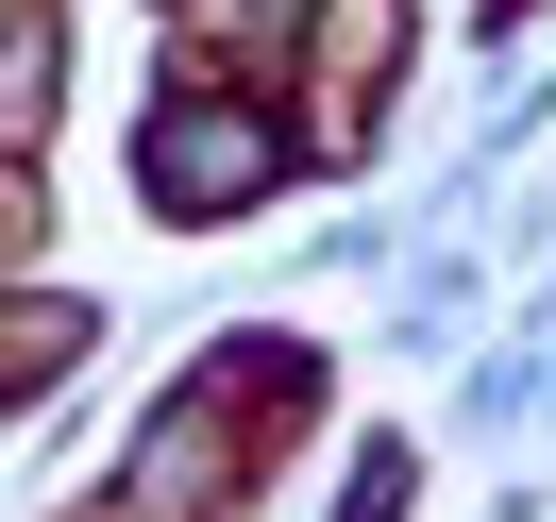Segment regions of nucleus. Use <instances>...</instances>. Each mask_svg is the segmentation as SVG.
I'll return each instance as SVG.
<instances>
[{
    "mask_svg": "<svg viewBox=\"0 0 556 522\" xmlns=\"http://www.w3.org/2000/svg\"><path fill=\"white\" fill-rule=\"evenodd\" d=\"M253 186H270V118H237V102H169L152 118V203L169 219H203V203H253Z\"/></svg>",
    "mask_w": 556,
    "mask_h": 522,
    "instance_id": "nucleus-1",
    "label": "nucleus"
},
{
    "mask_svg": "<svg viewBox=\"0 0 556 522\" xmlns=\"http://www.w3.org/2000/svg\"><path fill=\"white\" fill-rule=\"evenodd\" d=\"M152 438H169V455H152V472L118 488V522H186V506H203V455H219V387H186V405L152 421Z\"/></svg>",
    "mask_w": 556,
    "mask_h": 522,
    "instance_id": "nucleus-2",
    "label": "nucleus"
},
{
    "mask_svg": "<svg viewBox=\"0 0 556 522\" xmlns=\"http://www.w3.org/2000/svg\"><path fill=\"white\" fill-rule=\"evenodd\" d=\"M68 338H85V304H35V320H0V387H35Z\"/></svg>",
    "mask_w": 556,
    "mask_h": 522,
    "instance_id": "nucleus-3",
    "label": "nucleus"
}]
</instances>
